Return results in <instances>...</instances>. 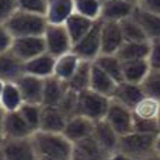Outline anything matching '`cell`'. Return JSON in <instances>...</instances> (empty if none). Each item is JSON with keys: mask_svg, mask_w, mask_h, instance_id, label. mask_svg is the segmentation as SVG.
<instances>
[{"mask_svg": "<svg viewBox=\"0 0 160 160\" xmlns=\"http://www.w3.org/2000/svg\"><path fill=\"white\" fill-rule=\"evenodd\" d=\"M36 160H72L73 142L60 132L36 130L32 134Z\"/></svg>", "mask_w": 160, "mask_h": 160, "instance_id": "cell-1", "label": "cell"}, {"mask_svg": "<svg viewBox=\"0 0 160 160\" xmlns=\"http://www.w3.org/2000/svg\"><path fill=\"white\" fill-rule=\"evenodd\" d=\"M157 134L130 132L120 136L117 150L122 153L124 160H143V159H159L154 152Z\"/></svg>", "mask_w": 160, "mask_h": 160, "instance_id": "cell-2", "label": "cell"}, {"mask_svg": "<svg viewBox=\"0 0 160 160\" xmlns=\"http://www.w3.org/2000/svg\"><path fill=\"white\" fill-rule=\"evenodd\" d=\"M4 24L13 37L43 36L49 24V20L43 13L17 9Z\"/></svg>", "mask_w": 160, "mask_h": 160, "instance_id": "cell-3", "label": "cell"}, {"mask_svg": "<svg viewBox=\"0 0 160 160\" xmlns=\"http://www.w3.org/2000/svg\"><path fill=\"white\" fill-rule=\"evenodd\" d=\"M112 97L102 94L93 89H86L83 92H79V99H77V113L83 114L89 119L102 120L104 119L109 109Z\"/></svg>", "mask_w": 160, "mask_h": 160, "instance_id": "cell-4", "label": "cell"}, {"mask_svg": "<svg viewBox=\"0 0 160 160\" xmlns=\"http://www.w3.org/2000/svg\"><path fill=\"white\" fill-rule=\"evenodd\" d=\"M46 52L59 57L73 49V42L64 23H49L44 32Z\"/></svg>", "mask_w": 160, "mask_h": 160, "instance_id": "cell-5", "label": "cell"}, {"mask_svg": "<svg viewBox=\"0 0 160 160\" xmlns=\"http://www.w3.org/2000/svg\"><path fill=\"white\" fill-rule=\"evenodd\" d=\"M100 27H102V19L96 20L93 27L84 34L80 40L73 44V52L82 60L94 62L102 54V37H100Z\"/></svg>", "mask_w": 160, "mask_h": 160, "instance_id": "cell-6", "label": "cell"}, {"mask_svg": "<svg viewBox=\"0 0 160 160\" xmlns=\"http://www.w3.org/2000/svg\"><path fill=\"white\" fill-rule=\"evenodd\" d=\"M0 159L3 160H36L32 136L26 137H4Z\"/></svg>", "mask_w": 160, "mask_h": 160, "instance_id": "cell-7", "label": "cell"}, {"mask_svg": "<svg viewBox=\"0 0 160 160\" xmlns=\"http://www.w3.org/2000/svg\"><path fill=\"white\" fill-rule=\"evenodd\" d=\"M104 119L120 136L133 132V110L117 100L112 99Z\"/></svg>", "mask_w": 160, "mask_h": 160, "instance_id": "cell-8", "label": "cell"}, {"mask_svg": "<svg viewBox=\"0 0 160 160\" xmlns=\"http://www.w3.org/2000/svg\"><path fill=\"white\" fill-rule=\"evenodd\" d=\"M10 50L19 57L20 60H30L33 57L46 52V42L44 36H22L13 37V43Z\"/></svg>", "mask_w": 160, "mask_h": 160, "instance_id": "cell-9", "label": "cell"}, {"mask_svg": "<svg viewBox=\"0 0 160 160\" xmlns=\"http://www.w3.org/2000/svg\"><path fill=\"white\" fill-rule=\"evenodd\" d=\"M109 159H112V154L97 142L93 134L73 143V157H72V160H109Z\"/></svg>", "mask_w": 160, "mask_h": 160, "instance_id": "cell-10", "label": "cell"}, {"mask_svg": "<svg viewBox=\"0 0 160 160\" xmlns=\"http://www.w3.org/2000/svg\"><path fill=\"white\" fill-rule=\"evenodd\" d=\"M100 37H102V53L116 54L120 46L124 43V36L122 32L120 22L102 19Z\"/></svg>", "mask_w": 160, "mask_h": 160, "instance_id": "cell-11", "label": "cell"}, {"mask_svg": "<svg viewBox=\"0 0 160 160\" xmlns=\"http://www.w3.org/2000/svg\"><path fill=\"white\" fill-rule=\"evenodd\" d=\"M16 83L19 86L20 92H22L24 103H34V104L43 103V87H44L43 77L23 73L16 80Z\"/></svg>", "mask_w": 160, "mask_h": 160, "instance_id": "cell-12", "label": "cell"}, {"mask_svg": "<svg viewBox=\"0 0 160 160\" xmlns=\"http://www.w3.org/2000/svg\"><path fill=\"white\" fill-rule=\"evenodd\" d=\"M94 130V120L83 116V114H73L70 116L66 123V127L63 130V134L70 140V142H79V140L89 137L93 134Z\"/></svg>", "mask_w": 160, "mask_h": 160, "instance_id": "cell-13", "label": "cell"}, {"mask_svg": "<svg viewBox=\"0 0 160 160\" xmlns=\"http://www.w3.org/2000/svg\"><path fill=\"white\" fill-rule=\"evenodd\" d=\"M146 96L142 84L139 83H132V82H119L114 89L113 94H112V99L117 100L120 103H123L124 106L130 107L133 110L134 106L139 103L140 100Z\"/></svg>", "mask_w": 160, "mask_h": 160, "instance_id": "cell-14", "label": "cell"}, {"mask_svg": "<svg viewBox=\"0 0 160 160\" xmlns=\"http://www.w3.org/2000/svg\"><path fill=\"white\" fill-rule=\"evenodd\" d=\"M67 120H69V116L59 106H44L43 104L39 130L60 132V133H63Z\"/></svg>", "mask_w": 160, "mask_h": 160, "instance_id": "cell-15", "label": "cell"}, {"mask_svg": "<svg viewBox=\"0 0 160 160\" xmlns=\"http://www.w3.org/2000/svg\"><path fill=\"white\" fill-rule=\"evenodd\" d=\"M33 130L29 127L26 120L19 110L4 112L3 116V137H26L32 136Z\"/></svg>", "mask_w": 160, "mask_h": 160, "instance_id": "cell-16", "label": "cell"}, {"mask_svg": "<svg viewBox=\"0 0 160 160\" xmlns=\"http://www.w3.org/2000/svg\"><path fill=\"white\" fill-rule=\"evenodd\" d=\"M24 73V62L12 50L0 53V79L4 82H16Z\"/></svg>", "mask_w": 160, "mask_h": 160, "instance_id": "cell-17", "label": "cell"}, {"mask_svg": "<svg viewBox=\"0 0 160 160\" xmlns=\"http://www.w3.org/2000/svg\"><path fill=\"white\" fill-rule=\"evenodd\" d=\"M136 6L137 4L132 3L129 0H103L100 19L122 22L123 19L130 17L133 14Z\"/></svg>", "mask_w": 160, "mask_h": 160, "instance_id": "cell-18", "label": "cell"}, {"mask_svg": "<svg viewBox=\"0 0 160 160\" xmlns=\"http://www.w3.org/2000/svg\"><path fill=\"white\" fill-rule=\"evenodd\" d=\"M93 136L96 137L97 142H99V143L102 144V146H103L112 156H113V153L117 150V146H119L120 134L117 133L113 127L110 126V123L106 119H102V120L94 122Z\"/></svg>", "mask_w": 160, "mask_h": 160, "instance_id": "cell-19", "label": "cell"}, {"mask_svg": "<svg viewBox=\"0 0 160 160\" xmlns=\"http://www.w3.org/2000/svg\"><path fill=\"white\" fill-rule=\"evenodd\" d=\"M54 64H56V57L53 54L44 52V53L24 62V73L34 74V76L46 79L49 76H53Z\"/></svg>", "mask_w": 160, "mask_h": 160, "instance_id": "cell-20", "label": "cell"}, {"mask_svg": "<svg viewBox=\"0 0 160 160\" xmlns=\"http://www.w3.org/2000/svg\"><path fill=\"white\" fill-rule=\"evenodd\" d=\"M132 16L137 20V23L142 26L143 32L146 33L147 39L153 40L160 37V14L149 12V10L140 7L139 4L136 6Z\"/></svg>", "mask_w": 160, "mask_h": 160, "instance_id": "cell-21", "label": "cell"}, {"mask_svg": "<svg viewBox=\"0 0 160 160\" xmlns=\"http://www.w3.org/2000/svg\"><path fill=\"white\" fill-rule=\"evenodd\" d=\"M67 86L66 82L60 80L56 76H49L44 79V87H43V103L44 106H57L60 100L66 94Z\"/></svg>", "mask_w": 160, "mask_h": 160, "instance_id": "cell-22", "label": "cell"}, {"mask_svg": "<svg viewBox=\"0 0 160 160\" xmlns=\"http://www.w3.org/2000/svg\"><path fill=\"white\" fill-rule=\"evenodd\" d=\"M116 86H117L116 80L93 62V64H92V76H90V89L112 97Z\"/></svg>", "mask_w": 160, "mask_h": 160, "instance_id": "cell-23", "label": "cell"}, {"mask_svg": "<svg viewBox=\"0 0 160 160\" xmlns=\"http://www.w3.org/2000/svg\"><path fill=\"white\" fill-rule=\"evenodd\" d=\"M80 62H82V59L74 53L73 50H70L67 53L56 57V64H54L53 76L59 77L60 80H63V82L67 83L70 80V77L73 76L74 72L77 70Z\"/></svg>", "mask_w": 160, "mask_h": 160, "instance_id": "cell-24", "label": "cell"}, {"mask_svg": "<svg viewBox=\"0 0 160 160\" xmlns=\"http://www.w3.org/2000/svg\"><path fill=\"white\" fill-rule=\"evenodd\" d=\"M150 53V40H140V42H124L120 49L116 52L117 57L122 62L137 59H149Z\"/></svg>", "mask_w": 160, "mask_h": 160, "instance_id": "cell-25", "label": "cell"}, {"mask_svg": "<svg viewBox=\"0 0 160 160\" xmlns=\"http://www.w3.org/2000/svg\"><path fill=\"white\" fill-rule=\"evenodd\" d=\"M150 69H152V66L149 63V59H137L123 62V80L142 84V82L149 74Z\"/></svg>", "mask_w": 160, "mask_h": 160, "instance_id": "cell-26", "label": "cell"}, {"mask_svg": "<svg viewBox=\"0 0 160 160\" xmlns=\"http://www.w3.org/2000/svg\"><path fill=\"white\" fill-rule=\"evenodd\" d=\"M72 13H74L73 0H50L46 17L49 23H66Z\"/></svg>", "mask_w": 160, "mask_h": 160, "instance_id": "cell-27", "label": "cell"}, {"mask_svg": "<svg viewBox=\"0 0 160 160\" xmlns=\"http://www.w3.org/2000/svg\"><path fill=\"white\" fill-rule=\"evenodd\" d=\"M94 22H96V20H92V19H89V17L83 16V14L76 13V12L70 14V17L66 20L64 24H66V29H67V32H69L70 37H72L73 44L76 43L77 40L82 39V37L93 27Z\"/></svg>", "mask_w": 160, "mask_h": 160, "instance_id": "cell-28", "label": "cell"}, {"mask_svg": "<svg viewBox=\"0 0 160 160\" xmlns=\"http://www.w3.org/2000/svg\"><path fill=\"white\" fill-rule=\"evenodd\" d=\"M23 96L16 82H6L3 92L0 94V104L4 112H14L19 110L23 104Z\"/></svg>", "mask_w": 160, "mask_h": 160, "instance_id": "cell-29", "label": "cell"}, {"mask_svg": "<svg viewBox=\"0 0 160 160\" xmlns=\"http://www.w3.org/2000/svg\"><path fill=\"white\" fill-rule=\"evenodd\" d=\"M92 64L93 62L89 60H82L77 67V70L74 72V74L70 77V80L67 82L69 89L74 90V92H83L86 89H90V76H92Z\"/></svg>", "mask_w": 160, "mask_h": 160, "instance_id": "cell-30", "label": "cell"}, {"mask_svg": "<svg viewBox=\"0 0 160 160\" xmlns=\"http://www.w3.org/2000/svg\"><path fill=\"white\" fill-rule=\"evenodd\" d=\"M94 63L102 67L106 73H109L117 83H119V82H123V62L117 57V54L102 53L94 60Z\"/></svg>", "mask_w": 160, "mask_h": 160, "instance_id": "cell-31", "label": "cell"}, {"mask_svg": "<svg viewBox=\"0 0 160 160\" xmlns=\"http://www.w3.org/2000/svg\"><path fill=\"white\" fill-rule=\"evenodd\" d=\"M122 32L124 36V42H140V40H149L146 33L143 32L142 26L137 23V20L133 16L126 17L120 22Z\"/></svg>", "mask_w": 160, "mask_h": 160, "instance_id": "cell-32", "label": "cell"}, {"mask_svg": "<svg viewBox=\"0 0 160 160\" xmlns=\"http://www.w3.org/2000/svg\"><path fill=\"white\" fill-rule=\"evenodd\" d=\"M74 12L89 17L92 20H99L102 17V0H73Z\"/></svg>", "mask_w": 160, "mask_h": 160, "instance_id": "cell-33", "label": "cell"}, {"mask_svg": "<svg viewBox=\"0 0 160 160\" xmlns=\"http://www.w3.org/2000/svg\"><path fill=\"white\" fill-rule=\"evenodd\" d=\"M159 110H160L159 100L154 99V97H150V96H144L134 106L133 113L139 117H143V119H157Z\"/></svg>", "mask_w": 160, "mask_h": 160, "instance_id": "cell-34", "label": "cell"}, {"mask_svg": "<svg viewBox=\"0 0 160 160\" xmlns=\"http://www.w3.org/2000/svg\"><path fill=\"white\" fill-rule=\"evenodd\" d=\"M42 107L43 104H34V103H23L20 106L19 112L26 120V123L33 132L40 129V119H42Z\"/></svg>", "mask_w": 160, "mask_h": 160, "instance_id": "cell-35", "label": "cell"}, {"mask_svg": "<svg viewBox=\"0 0 160 160\" xmlns=\"http://www.w3.org/2000/svg\"><path fill=\"white\" fill-rule=\"evenodd\" d=\"M146 96L154 97L160 102V69H150L146 79L142 82Z\"/></svg>", "mask_w": 160, "mask_h": 160, "instance_id": "cell-36", "label": "cell"}, {"mask_svg": "<svg viewBox=\"0 0 160 160\" xmlns=\"http://www.w3.org/2000/svg\"><path fill=\"white\" fill-rule=\"evenodd\" d=\"M133 130L134 132H142V133H152L157 134L160 132L157 119H143L133 113Z\"/></svg>", "mask_w": 160, "mask_h": 160, "instance_id": "cell-37", "label": "cell"}, {"mask_svg": "<svg viewBox=\"0 0 160 160\" xmlns=\"http://www.w3.org/2000/svg\"><path fill=\"white\" fill-rule=\"evenodd\" d=\"M77 99H79V93L72 89H67L66 94L63 96V99L60 100V103L57 106L70 117L77 113Z\"/></svg>", "mask_w": 160, "mask_h": 160, "instance_id": "cell-38", "label": "cell"}, {"mask_svg": "<svg viewBox=\"0 0 160 160\" xmlns=\"http://www.w3.org/2000/svg\"><path fill=\"white\" fill-rule=\"evenodd\" d=\"M17 2H19V9L43 14H46L47 6H49V0H17Z\"/></svg>", "mask_w": 160, "mask_h": 160, "instance_id": "cell-39", "label": "cell"}, {"mask_svg": "<svg viewBox=\"0 0 160 160\" xmlns=\"http://www.w3.org/2000/svg\"><path fill=\"white\" fill-rule=\"evenodd\" d=\"M17 9H19L17 0H0V23H6Z\"/></svg>", "mask_w": 160, "mask_h": 160, "instance_id": "cell-40", "label": "cell"}, {"mask_svg": "<svg viewBox=\"0 0 160 160\" xmlns=\"http://www.w3.org/2000/svg\"><path fill=\"white\" fill-rule=\"evenodd\" d=\"M149 63L152 69H160V37L150 40Z\"/></svg>", "mask_w": 160, "mask_h": 160, "instance_id": "cell-41", "label": "cell"}, {"mask_svg": "<svg viewBox=\"0 0 160 160\" xmlns=\"http://www.w3.org/2000/svg\"><path fill=\"white\" fill-rule=\"evenodd\" d=\"M13 43V36L9 32L7 26L4 23H0V53H3L6 50H10Z\"/></svg>", "mask_w": 160, "mask_h": 160, "instance_id": "cell-42", "label": "cell"}, {"mask_svg": "<svg viewBox=\"0 0 160 160\" xmlns=\"http://www.w3.org/2000/svg\"><path fill=\"white\" fill-rule=\"evenodd\" d=\"M139 6L143 9L160 14V0H140Z\"/></svg>", "mask_w": 160, "mask_h": 160, "instance_id": "cell-43", "label": "cell"}, {"mask_svg": "<svg viewBox=\"0 0 160 160\" xmlns=\"http://www.w3.org/2000/svg\"><path fill=\"white\" fill-rule=\"evenodd\" d=\"M154 152H156L157 157L160 159V132L157 133V136H156V143H154Z\"/></svg>", "mask_w": 160, "mask_h": 160, "instance_id": "cell-44", "label": "cell"}, {"mask_svg": "<svg viewBox=\"0 0 160 160\" xmlns=\"http://www.w3.org/2000/svg\"><path fill=\"white\" fill-rule=\"evenodd\" d=\"M3 116L4 113H0V134H3Z\"/></svg>", "mask_w": 160, "mask_h": 160, "instance_id": "cell-45", "label": "cell"}, {"mask_svg": "<svg viewBox=\"0 0 160 160\" xmlns=\"http://www.w3.org/2000/svg\"><path fill=\"white\" fill-rule=\"evenodd\" d=\"M4 83H6V82H4V80H2V79H0V94H2V92H3Z\"/></svg>", "mask_w": 160, "mask_h": 160, "instance_id": "cell-46", "label": "cell"}, {"mask_svg": "<svg viewBox=\"0 0 160 160\" xmlns=\"http://www.w3.org/2000/svg\"><path fill=\"white\" fill-rule=\"evenodd\" d=\"M3 140H4L3 134H0V149H2V144H3Z\"/></svg>", "mask_w": 160, "mask_h": 160, "instance_id": "cell-47", "label": "cell"}, {"mask_svg": "<svg viewBox=\"0 0 160 160\" xmlns=\"http://www.w3.org/2000/svg\"><path fill=\"white\" fill-rule=\"evenodd\" d=\"M157 124H159V129H160V110H159V114H157Z\"/></svg>", "mask_w": 160, "mask_h": 160, "instance_id": "cell-48", "label": "cell"}, {"mask_svg": "<svg viewBox=\"0 0 160 160\" xmlns=\"http://www.w3.org/2000/svg\"><path fill=\"white\" fill-rule=\"evenodd\" d=\"M129 2H132V3H134V4H139L140 0H129Z\"/></svg>", "mask_w": 160, "mask_h": 160, "instance_id": "cell-49", "label": "cell"}, {"mask_svg": "<svg viewBox=\"0 0 160 160\" xmlns=\"http://www.w3.org/2000/svg\"><path fill=\"white\" fill-rule=\"evenodd\" d=\"M0 113H4V110H3V107H2V104H0Z\"/></svg>", "mask_w": 160, "mask_h": 160, "instance_id": "cell-50", "label": "cell"}, {"mask_svg": "<svg viewBox=\"0 0 160 160\" xmlns=\"http://www.w3.org/2000/svg\"><path fill=\"white\" fill-rule=\"evenodd\" d=\"M102 2H103V0H102Z\"/></svg>", "mask_w": 160, "mask_h": 160, "instance_id": "cell-51", "label": "cell"}, {"mask_svg": "<svg viewBox=\"0 0 160 160\" xmlns=\"http://www.w3.org/2000/svg\"><path fill=\"white\" fill-rule=\"evenodd\" d=\"M49 2H50V0H49Z\"/></svg>", "mask_w": 160, "mask_h": 160, "instance_id": "cell-52", "label": "cell"}]
</instances>
